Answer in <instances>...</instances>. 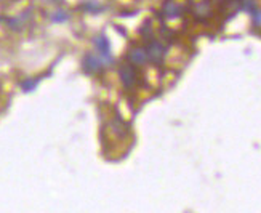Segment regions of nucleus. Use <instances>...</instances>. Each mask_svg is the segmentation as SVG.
Masks as SVG:
<instances>
[{"label": "nucleus", "instance_id": "obj_1", "mask_svg": "<svg viewBox=\"0 0 261 213\" xmlns=\"http://www.w3.org/2000/svg\"><path fill=\"white\" fill-rule=\"evenodd\" d=\"M192 15L199 21H205L212 16L213 10L210 0H192V7H191Z\"/></svg>", "mask_w": 261, "mask_h": 213}, {"label": "nucleus", "instance_id": "obj_2", "mask_svg": "<svg viewBox=\"0 0 261 213\" xmlns=\"http://www.w3.org/2000/svg\"><path fill=\"white\" fill-rule=\"evenodd\" d=\"M185 13V4L181 0H165L162 7V15L167 19H175L179 18Z\"/></svg>", "mask_w": 261, "mask_h": 213}, {"label": "nucleus", "instance_id": "obj_3", "mask_svg": "<svg viewBox=\"0 0 261 213\" xmlns=\"http://www.w3.org/2000/svg\"><path fill=\"white\" fill-rule=\"evenodd\" d=\"M146 51H147V58H149V61L159 64V63H162V60L165 58L167 47H165L164 43H161V42L152 40V42L146 47Z\"/></svg>", "mask_w": 261, "mask_h": 213}, {"label": "nucleus", "instance_id": "obj_4", "mask_svg": "<svg viewBox=\"0 0 261 213\" xmlns=\"http://www.w3.org/2000/svg\"><path fill=\"white\" fill-rule=\"evenodd\" d=\"M95 47H96V50H98L99 58L103 60L105 66H106V64H109V63L112 61L109 40H108L105 36H98V37H95Z\"/></svg>", "mask_w": 261, "mask_h": 213}, {"label": "nucleus", "instance_id": "obj_5", "mask_svg": "<svg viewBox=\"0 0 261 213\" xmlns=\"http://www.w3.org/2000/svg\"><path fill=\"white\" fill-rule=\"evenodd\" d=\"M120 78H122V84L123 87H127V88H132L136 82V71H135V67L132 63H125V64H122L120 66Z\"/></svg>", "mask_w": 261, "mask_h": 213}, {"label": "nucleus", "instance_id": "obj_6", "mask_svg": "<svg viewBox=\"0 0 261 213\" xmlns=\"http://www.w3.org/2000/svg\"><path fill=\"white\" fill-rule=\"evenodd\" d=\"M103 66H105V63L99 58V55L88 53L84 58V69L88 72H98V71H101V67Z\"/></svg>", "mask_w": 261, "mask_h": 213}, {"label": "nucleus", "instance_id": "obj_7", "mask_svg": "<svg viewBox=\"0 0 261 213\" xmlns=\"http://www.w3.org/2000/svg\"><path fill=\"white\" fill-rule=\"evenodd\" d=\"M128 60L132 64H136V66H144L147 61H149V58H147V51L143 47L132 48L128 53Z\"/></svg>", "mask_w": 261, "mask_h": 213}, {"label": "nucleus", "instance_id": "obj_8", "mask_svg": "<svg viewBox=\"0 0 261 213\" xmlns=\"http://www.w3.org/2000/svg\"><path fill=\"white\" fill-rule=\"evenodd\" d=\"M241 8L244 11H248V13H253L256 8V0H241Z\"/></svg>", "mask_w": 261, "mask_h": 213}, {"label": "nucleus", "instance_id": "obj_9", "mask_svg": "<svg viewBox=\"0 0 261 213\" xmlns=\"http://www.w3.org/2000/svg\"><path fill=\"white\" fill-rule=\"evenodd\" d=\"M252 18H253V24L256 28H261V10H255L252 13Z\"/></svg>", "mask_w": 261, "mask_h": 213}, {"label": "nucleus", "instance_id": "obj_10", "mask_svg": "<svg viewBox=\"0 0 261 213\" xmlns=\"http://www.w3.org/2000/svg\"><path fill=\"white\" fill-rule=\"evenodd\" d=\"M64 19H67V15L64 11H56V15L53 16V21H64Z\"/></svg>", "mask_w": 261, "mask_h": 213}]
</instances>
